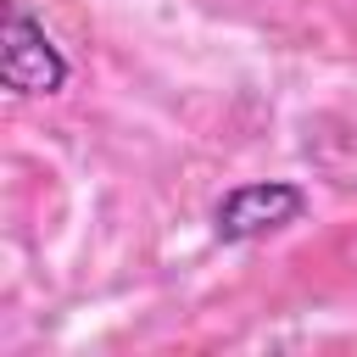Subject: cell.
Wrapping results in <instances>:
<instances>
[{
	"label": "cell",
	"instance_id": "6da1fadb",
	"mask_svg": "<svg viewBox=\"0 0 357 357\" xmlns=\"http://www.w3.org/2000/svg\"><path fill=\"white\" fill-rule=\"evenodd\" d=\"M307 190L290 184V178H251V184H234L218 206H212V234L223 245H251V240H268L290 223L307 218Z\"/></svg>",
	"mask_w": 357,
	"mask_h": 357
},
{
	"label": "cell",
	"instance_id": "7a4b0ae2",
	"mask_svg": "<svg viewBox=\"0 0 357 357\" xmlns=\"http://www.w3.org/2000/svg\"><path fill=\"white\" fill-rule=\"evenodd\" d=\"M73 78V61L61 56V45L45 33V22L11 0L6 6V33H0V84L11 95H56L67 89Z\"/></svg>",
	"mask_w": 357,
	"mask_h": 357
}]
</instances>
